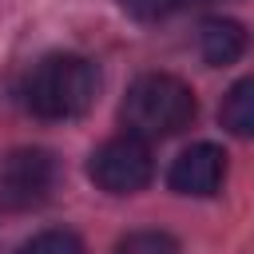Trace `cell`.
<instances>
[{"label": "cell", "mask_w": 254, "mask_h": 254, "mask_svg": "<svg viewBox=\"0 0 254 254\" xmlns=\"http://www.w3.org/2000/svg\"><path fill=\"white\" fill-rule=\"evenodd\" d=\"M187 0H119V8L131 16V20H143V24H155V20H167L183 8Z\"/></svg>", "instance_id": "cell-10"}, {"label": "cell", "mask_w": 254, "mask_h": 254, "mask_svg": "<svg viewBox=\"0 0 254 254\" xmlns=\"http://www.w3.org/2000/svg\"><path fill=\"white\" fill-rule=\"evenodd\" d=\"M60 163L44 147H20L8 159H0V210L24 214L44 206L56 194Z\"/></svg>", "instance_id": "cell-3"}, {"label": "cell", "mask_w": 254, "mask_h": 254, "mask_svg": "<svg viewBox=\"0 0 254 254\" xmlns=\"http://www.w3.org/2000/svg\"><path fill=\"white\" fill-rule=\"evenodd\" d=\"M218 123L238 135V139H254V75L250 79H238L222 103H218Z\"/></svg>", "instance_id": "cell-7"}, {"label": "cell", "mask_w": 254, "mask_h": 254, "mask_svg": "<svg viewBox=\"0 0 254 254\" xmlns=\"http://www.w3.org/2000/svg\"><path fill=\"white\" fill-rule=\"evenodd\" d=\"M198 52H202V60H206L210 67L234 64V60L246 52V32H242V24H238V20H222V16L202 20V28H198Z\"/></svg>", "instance_id": "cell-6"}, {"label": "cell", "mask_w": 254, "mask_h": 254, "mask_svg": "<svg viewBox=\"0 0 254 254\" xmlns=\"http://www.w3.org/2000/svg\"><path fill=\"white\" fill-rule=\"evenodd\" d=\"M226 179V151L218 143H190L167 171V187L187 198H210L222 190Z\"/></svg>", "instance_id": "cell-5"}, {"label": "cell", "mask_w": 254, "mask_h": 254, "mask_svg": "<svg viewBox=\"0 0 254 254\" xmlns=\"http://www.w3.org/2000/svg\"><path fill=\"white\" fill-rule=\"evenodd\" d=\"M16 254H83V242L71 230H40L28 242H20Z\"/></svg>", "instance_id": "cell-8"}, {"label": "cell", "mask_w": 254, "mask_h": 254, "mask_svg": "<svg viewBox=\"0 0 254 254\" xmlns=\"http://www.w3.org/2000/svg\"><path fill=\"white\" fill-rule=\"evenodd\" d=\"M95 91H99L95 64L75 52H56L32 64V71L20 83V103L36 119L64 123V119H79L95 103Z\"/></svg>", "instance_id": "cell-1"}, {"label": "cell", "mask_w": 254, "mask_h": 254, "mask_svg": "<svg viewBox=\"0 0 254 254\" xmlns=\"http://www.w3.org/2000/svg\"><path fill=\"white\" fill-rule=\"evenodd\" d=\"M87 175L107 194H139L155 175L151 143H143L139 135H127V131L115 139H103L87 159Z\"/></svg>", "instance_id": "cell-4"}, {"label": "cell", "mask_w": 254, "mask_h": 254, "mask_svg": "<svg viewBox=\"0 0 254 254\" xmlns=\"http://www.w3.org/2000/svg\"><path fill=\"white\" fill-rule=\"evenodd\" d=\"M111 254H179V242L167 230H135L115 242Z\"/></svg>", "instance_id": "cell-9"}, {"label": "cell", "mask_w": 254, "mask_h": 254, "mask_svg": "<svg viewBox=\"0 0 254 254\" xmlns=\"http://www.w3.org/2000/svg\"><path fill=\"white\" fill-rule=\"evenodd\" d=\"M194 111H198L194 91H190L179 75H167V71L139 75V79L127 87L123 107H119L127 135H139L143 143L179 135L183 127H190Z\"/></svg>", "instance_id": "cell-2"}]
</instances>
